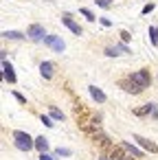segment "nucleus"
I'll return each instance as SVG.
<instances>
[{
	"label": "nucleus",
	"instance_id": "f257e3e1",
	"mask_svg": "<svg viewBox=\"0 0 158 160\" xmlns=\"http://www.w3.org/2000/svg\"><path fill=\"white\" fill-rule=\"evenodd\" d=\"M13 142H16V147L20 149V151H31V149H35V138H31L27 132H22V129H16L13 132Z\"/></svg>",
	"mask_w": 158,
	"mask_h": 160
},
{
	"label": "nucleus",
	"instance_id": "f03ea898",
	"mask_svg": "<svg viewBox=\"0 0 158 160\" xmlns=\"http://www.w3.org/2000/svg\"><path fill=\"white\" fill-rule=\"evenodd\" d=\"M130 79H132L136 86H140V88L145 90V88H149V83H151V72H149L147 68H140V70L132 72V75H130Z\"/></svg>",
	"mask_w": 158,
	"mask_h": 160
},
{
	"label": "nucleus",
	"instance_id": "7ed1b4c3",
	"mask_svg": "<svg viewBox=\"0 0 158 160\" xmlns=\"http://www.w3.org/2000/svg\"><path fill=\"white\" fill-rule=\"evenodd\" d=\"M44 44H46L51 51H55V53H64V48H66V42H64L62 38H57V35H46V38H44Z\"/></svg>",
	"mask_w": 158,
	"mask_h": 160
},
{
	"label": "nucleus",
	"instance_id": "20e7f679",
	"mask_svg": "<svg viewBox=\"0 0 158 160\" xmlns=\"http://www.w3.org/2000/svg\"><path fill=\"white\" fill-rule=\"evenodd\" d=\"M27 35H29L33 42H44V38H46L48 33H46V29H44L42 24H31L29 31H27Z\"/></svg>",
	"mask_w": 158,
	"mask_h": 160
},
{
	"label": "nucleus",
	"instance_id": "39448f33",
	"mask_svg": "<svg viewBox=\"0 0 158 160\" xmlns=\"http://www.w3.org/2000/svg\"><path fill=\"white\" fill-rule=\"evenodd\" d=\"M134 142H136L138 147H143V151H149V153H156V151H158L156 142H154V140H149V138H145V136L134 134Z\"/></svg>",
	"mask_w": 158,
	"mask_h": 160
},
{
	"label": "nucleus",
	"instance_id": "423d86ee",
	"mask_svg": "<svg viewBox=\"0 0 158 160\" xmlns=\"http://www.w3.org/2000/svg\"><path fill=\"white\" fill-rule=\"evenodd\" d=\"M119 86H121V88H123V90H125L127 94H134V97L143 92V88H140V86H136V83H134V81L130 79V77H125V79H121V81H119Z\"/></svg>",
	"mask_w": 158,
	"mask_h": 160
},
{
	"label": "nucleus",
	"instance_id": "0eeeda50",
	"mask_svg": "<svg viewBox=\"0 0 158 160\" xmlns=\"http://www.w3.org/2000/svg\"><path fill=\"white\" fill-rule=\"evenodd\" d=\"M92 136H94V140L99 142V147H101L103 151H110V149L114 147V142H112V138H110V136H105V134H103L101 129H99V132H94Z\"/></svg>",
	"mask_w": 158,
	"mask_h": 160
},
{
	"label": "nucleus",
	"instance_id": "6e6552de",
	"mask_svg": "<svg viewBox=\"0 0 158 160\" xmlns=\"http://www.w3.org/2000/svg\"><path fill=\"white\" fill-rule=\"evenodd\" d=\"M3 79H5V81H9V83H16V81H18L13 66H11L7 59H3Z\"/></svg>",
	"mask_w": 158,
	"mask_h": 160
},
{
	"label": "nucleus",
	"instance_id": "1a4fd4ad",
	"mask_svg": "<svg viewBox=\"0 0 158 160\" xmlns=\"http://www.w3.org/2000/svg\"><path fill=\"white\" fill-rule=\"evenodd\" d=\"M105 153H108V158H110V160H127V156H125V153H127V149H125L123 145H119V147L114 145V147H112L110 151H105Z\"/></svg>",
	"mask_w": 158,
	"mask_h": 160
},
{
	"label": "nucleus",
	"instance_id": "9d476101",
	"mask_svg": "<svg viewBox=\"0 0 158 160\" xmlns=\"http://www.w3.org/2000/svg\"><path fill=\"white\" fill-rule=\"evenodd\" d=\"M62 22H64V27L68 29V31H73L75 35H81V27L70 18V13H64V18H62Z\"/></svg>",
	"mask_w": 158,
	"mask_h": 160
},
{
	"label": "nucleus",
	"instance_id": "9b49d317",
	"mask_svg": "<svg viewBox=\"0 0 158 160\" xmlns=\"http://www.w3.org/2000/svg\"><path fill=\"white\" fill-rule=\"evenodd\" d=\"M134 114H136V116H147V114H151V116L156 118V116H158V112H156V103H147V105H143V108H136Z\"/></svg>",
	"mask_w": 158,
	"mask_h": 160
},
{
	"label": "nucleus",
	"instance_id": "f8f14e48",
	"mask_svg": "<svg viewBox=\"0 0 158 160\" xmlns=\"http://www.w3.org/2000/svg\"><path fill=\"white\" fill-rule=\"evenodd\" d=\"M88 92L92 94V99H94V101H99V103H103V101H105V92H103L101 88H97V86H88Z\"/></svg>",
	"mask_w": 158,
	"mask_h": 160
},
{
	"label": "nucleus",
	"instance_id": "ddd939ff",
	"mask_svg": "<svg viewBox=\"0 0 158 160\" xmlns=\"http://www.w3.org/2000/svg\"><path fill=\"white\" fill-rule=\"evenodd\" d=\"M40 75H42L44 79H51V77H53V64H51V62H42V64H40Z\"/></svg>",
	"mask_w": 158,
	"mask_h": 160
},
{
	"label": "nucleus",
	"instance_id": "4468645a",
	"mask_svg": "<svg viewBox=\"0 0 158 160\" xmlns=\"http://www.w3.org/2000/svg\"><path fill=\"white\" fill-rule=\"evenodd\" d=\"M27 35L24 33H20V31H5L3 33V40H16V42H20V40H24Z\"/></svg>",
	"mask_w": 158,
	"mask_h": 160
},
{
	"label": "nucleus",
	"instance_id": "2eb2a0df",
	"mask_svg": "<svg viewBox=\"0 0 158 160\" xmlns=\"http://www.w3.org/2000/svg\"><path fill=\"white\" fill-rule=\"evenodd\" d=\"M35 149H38L40 153L48 151V140H46V136H38V138H35Z\"/></svg>",
	"mask_w": 158,
	"mask_h": 160
},
{
	"label": "nucleus",
	"instance_id": "dca6fc26",
	"mask_svg": "<svg viewBox=\"0 0 158 160\" xmlns=\"http://www.w3.org/2000/svg\"><path fill=\"white\" fill-rule=\"evenodd\" d=\"M125 149H127V153H132L134 158H143V151L138 149V147H134V142H121Z\"/></svg>",
	"mask_w": 158,
	"mask_h": 160
},
{
	"label": "nucleus",
	"instance_id": "f3484780",
	"mask_svg": "<svg viewBox=\"0 0 158 160\" xmlns=\"http://www.w3.org/2000/svg\"><path fill=\"white\" fill-rule=\"evenodd\" d=\"M103 53H105L108 57H119V55H121V48H119V46H108Z\"/></svg>",
	"mask_w": 158,
	"mask_h": 160
},
{
	"label": "nucleus",
	"instance_id": "a211bd4d",
	"mask_svg": "<svg viewBox=\"0 0 158 160\" xmlns=\"http://www.w3.org/2000/svg\"><path fill=\"white\" fill-rule=\"evenodd\" d=\"M149 40H151L154 46H158V27H151L149 29Z\"/></svg>",
	"mask_w": 158,
	"mask_h": 160
},
{
	"label": "nucleus",
	"instance_id": "6ab92c4d",
	"mask_svg": "<svg viewBox=\"0 0 158 160\" xmlns=\"http://www.w3.org/2000/svg\"><path fill=\"white\" fill-rule=\"evenodd\" d=\"M79 13H81V16H84L88 22H94V13H92L90 9H84V7H81V9H79Z\"/></svg>",
	"mask_w": 158,
	"mask_h": 160
},
{
	"label": "nucleus",
	"instance_id": "aec40b11",
	"mask_svg": "<svg viewBox=\"0 0 158 160\" xmlns=\"http://www.w3.org/2000/svg\"><path fill=\"white\" fill-rule=\"evenodd\" d=\"M48 112H51V116H53L55 121H64V112H62V110H57V108H51Z\"/></svg>",
	"mask_w": 158,
	"mask_h": 160
},
{
	"label": "nucleus",
	"instance_id": "412c9836",
	"mask_svg": "<svg viewBox=\"0 0 158 160\" xmlns=\"http://www.w3.org/2000/svg\"><path fill=\"white\" fill-rule=\"evenodd\" d=\"M11 94H13V97H16V101H18V103H22V105H24V103H27V99H24V94H22V92H18V90H13V92H11Z\"/></svg>",
	"mask_w": 158,
	"mask_h": 160
},
{
	"label": "nucleus",
	"instance_id": "4be33fe9",
	"mask_svg": "<svg viewBox=\"0 0 158 160\" xmlns=\"http://www.w3.org/2000/svg\"><path fill=\"white\" fill-rule=\"evenodd\" d=\"M40 121H42L46 127H53V116H46V114H42V116H40Z\"/></svg>",
	"mask_w": 158,
	"mask_h": 160
},
{
	"label": "nucleus",
	"instance_id": "5701e85b",
	"mask_svg": "<svg viewBox=\"0 0 158 160\" xmlns=\"http://www.w3.org/2000/svg\"><path fill=\"white\" fill-rule=\"evenodd\" d=\"M112 2H114V0H97V7H101V9H108Z\"/></svg>",
	"mask_w": 158,
	"mask_h": 160
},
{
	"label": "nucleus",
	"instance_id": "b1692460",
	"mask_svg": "<svg viewBox=\"0 0 158 160\" xmlns=\"http://www.w3.org/2000/svg\"><path fill=\"white\" fill-rule=\"evenodd\" d=\"M154 7H156L154 2H147V5L143 7V13H145V16H147V13H151V11H154Z\"/></svg>",
	"mask_w": 158,
	"mask_h": 160
},
{
	"label": "nucleus",
	"instance_id": "393cba45",
	"mask_svg": "<svg viewBox=\"0 0 158 160\" xmlns=\"http://www.w3.org/2000/svg\"><path fill=\"white\" fill-rule=\"evenodd\" d=\"M99 24H101L103 29H110V27H112V22H110L108 18H99Z\"/></svg>",
	"mask_w": 158,
	"mask_h": 160
},
{
	"label": "nucleus",
	"instance_id": "a878e982",
	"mask_svg": "<svg viewBox=\"0 0 158 160\" xmlns=\"http://www.w3.org/2000/svg\"><path fill=\"white\" fill-rule=\"evenodd\" d=\"M121 40L127 44V42H132V35H130V31H121Z\"/></svg>",
	"mask_w": 158,
	"mask_h": 160
},
{
	"label": "nucleus",
	"instance_id": "bb28decb",
	"mask_svg": "<svg viewBox=\"0 0 158 160\" xmlns=\"http://www.w3.org/2000/svg\"><path fill=\"white\" fill-rule=\"evenodd\" d=\"M57 156H64V158H68V156H70V149H64V147H59V149H57Z\"/></svg>",
	"mask_w": 158,
	"mask_h": 160
},
{
	"label": "nucleus",
	"instance_id": "cd10ccee",
	"mask_svg": "<svg viewBox=\"0 0 158 160\" xmlns=\"http://www.w3.org/2000/svg\"><path fill=\"white\" fill-rule=\"evenodd\" d=\"M40 160H53V158H51V156H48V153H46V151H44V153H42V156H40Z\"/></svg>",
	"mask_w": 158,
	"mask_h": 160
},
{
	"label": "nucleus",
	"instance_id": "c85d7f7f",
	"mask_svg": "<svg viewBox=\"0 0 158 160\" xmlns=\"http://www.w3.org/2000/svg\"><path fill=\"white\" fill-rule=\"evenodd\" d=\"M99 160H110V158H108V153H105V156H101V158H99Z\"/></svg>",
	"mask_w": 158,
	"mask_h": 160
}]
</instances>
